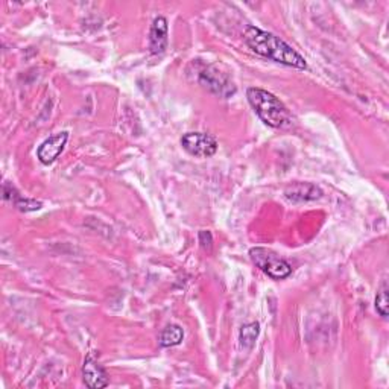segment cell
<instances>
[{
  "label": "cell",
  "mask_w": 389,
  "mask_h": 389,
  "mask_svg": "<svg viewBox=\"0 0 389 389\" xmlns=\"http://www.w3.org/2000/svg\"><path fill=\"white\" fill-rule=\"evenodd\" d=\"M244 40L253 52L263 58L300 70L308 68V63H305L303 55L298 54L295 49H292V46H289L286 41L271 34V32L262 31L255 26H248L245 29Z\"/></svg>",
  "instance_id": "obj_1"
},
{
  "label": "cell",
  "mask_w": 389,
  "mask_h": 389,
  "mask_svg": "<svg viewBox=\"0 0 389 389\" xmlns=\"http://www.w3.org/2000/svg\"><path fill=\"white\" fill-rule=\"evenodd\" d=\"M246 97L259 119L268 127L283 129L292 125V116L286 105L267 90L251 87L246 90Z\"/></svg>",
  "instance_id": "obj_2"
},
{
  "label": "cell",
  "mask_w": 389,
  "mask_h": 389,
  "mask_svg": "<svg viewBox=\"0 0 389 389\" xmlns=\"http://www.w3.org/2000/svg\"><path fill=\"white\" fill-rule=\"evenodd\" d=\"M253 263L272 280H283L292 274V267L285 259H281L277 253L268 248H253L250 251Z\"/></svg>",
  "instance_id": "obj_3"
},
{
  "label": "cell",
  "mask_w": 389,
  "mask_h": 389,
  "mask_svg": "<svg viewBox=\"0 0 389 389\" xmlns=\"http://www.w3.org/2000/svg\"><path fill=\"white\" fill-rule=\"evenodd\" d=\"M181 146H183L190 155L200 157V159H205V157H212L218 151V142L216 138L212 137L210 134L205 132H187L181 138Z\"/></svg>",
  "instance_id": "obj_4"
},
{
  "label": "cell",
  "mask_w": 389,
  "mask_h": 389,
  "mask_svg": "<svg viewBox=\"0 0 389 389\" xmlns=\"http://www.w3.org/2000/svg\"><path fill=\"white\" fill-rule=\"evenodd\" d=\"M68 140H69V132L65 131L58 132V134L46 138L45 142L40 145L37 151L38 160L43 164H46V166L52 164L64 151V146L68 143Z\"/></svg>",
  "instance_id": "obj_5"
},
{
  "label": "cell",
  "mask_w": 389,
  "mask_h": 389,
  "mask_svg": "<svg viewBox=\"0 0 389 389\" xmlns=\"http://www.w3.org/2000/svg\"><path fill=\"white\" fill-rule=\"evenodd\" d=\"M82 377H84V383L92 389L105 388L110 383L105 370L101 367V363L93 358V354H88L87 359L84 360V367H82Z\"/></svg>",
  "instance_id": "obj_6"
},
{
  "label": "cell",
  "mask_w": 389,
  "mask_h": 389,
  "mask_svg": "<svg viewBox=\"0 0 389 389\" xmlns=\"http://www.w3.org/2000/svg\"><path fill=\"white\" fill-rule=\"evenodd\" d=\"M200 81L205 87H209L213 90L214 93H218L221 96H230L235 95L236 87L233 86V82H230L227 77H223L221 72L216 70V68H210L201 73Z\"/></svg>",
  "instance_id": "obj_7"
},
{
  "label": "cell",
  "mask_w": 389,
  "mask_h": 389,
  "mask_svg": "<svg viewBox=\"0 0 389 389\" xmlns=\"http://www.w3.org/2000/svg\"><path fill=\"white\" fill-rule=\"evenodd\" d=\"M168 47V20L157 17L149 32V49L152 54H163Z\"/></svg>",
  "instance_id": "obj_8"
},
{
  "label": "cell",
  "mask_w": 389,
  "mask_h": 389,
  "mask_svg": "<svg viewBox=\"0 0 389 389\" xmlns=\"http://www.w3.org/2000/svg\"><path fill=\"white\" fill-rule=\"evenodd\" d=\"M285 196L292 203H303V201H313L319 200L322 196L321 189L310 183H294L285 190Z\"/></svg>",
  "instance_id": "obj_9"
},
{
  "label": "cell",
  "mask_w": 389,
  "mask_h": 389,
  "mask_svg": "<svg viewBox=\"0 0 389 389\" xmlns=\"http://www.w3.org/2000/svg\"><path fill=\"white\" fill-rule=\"evenodd\" d=\"M3 198L6 201H10L11 204H14V207H17L20 212H35L41 209V203L35 201V200H29V198H24L22 196L17 189L14 186H11L10 183H5L3 184Z\"/></svg>",
  "instance_id": "obj_10"
},
{
  "label": "cell",
  "mask_w": 389,
  "mask_h": 389,
  "mask_svg": "<svg viewBox=\"0 0 389 389\" xmlns=\"http://www.w3.org/2000/svg\"><path fill=\"white\" fill-rule=\"evenodd\" d=\"M184 339V330L177 324H170L166 328H163V332L159 336V344L163 349H169V347H177Z\"/></svg>",
  "instance_id": "obj_11"
},
{
  "label": "cell",
  "mask_w": 389,
  "mask_h": 389,
  "mask_svg": "<svg viewBox=\"0 0 389 389\" xmlns=\"http://www.w3.org/2000/svg\"><path fill=\"white\" fill-rule=\"evenodd\" d=\"M259 333H260L259 322H250V324L244 326L242 330H241V347H242V349L251 350L254 342H255V339H257V336H259Z\"/></svg>",
  "instance_id": "obj_12"
},
{
  "label": "cell",
  "mask_w": 389,
  "mask_h": 389,
  "mask_svg": "<svg viewBox=\"0 0 389 389\" xmlns=\"http://www.w3.org/2000/svg\"><path fill=\"white\" fill-rule=\"evenodd\" d=\"M388 285L385 281L376 295V310L382 318H388Z\"/></svg>",
  "instance_id": "obj_13"
},
{
  "label": "cell",
  "mask_w": 389,
  "mask_h": 389,
  "mask_svg": "<svg viewBox=\"0 0 389 389\" xmlns=\"http://www.w3.org/2000/svg\"><path fill=\"white\" fill-rule=\"evenodd\" d=\"M200 244L203 248H205V250H210L213 244V237L210 231H205V230L200 231Z\"/></svg>",
  "instance_id": "obj_14"
}]
</instances>
